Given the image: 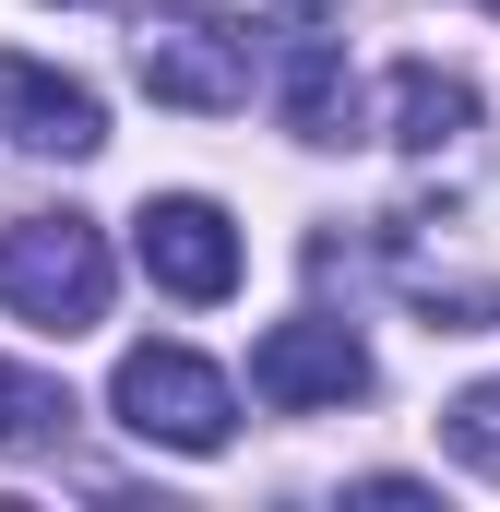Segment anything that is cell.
Here are the masks:
<instances>
[{"label": "cell", "instance_id": "cell-1", "mask_svg": "<svg viewBox=\"0 0 500 512\" xmlns=\"http://www.w3.org/2000/svg\"><path fill=\"white\" fill-rule=\"evenodd\" d=\"M108 227L96 215H12L0 227V310L36 334H84L108 322Z\"/></svg>", "mask_w": 500, "mask_h": 512}, {"label": "cell", "instance_id": "cell-2", "mask_svg": "<svg viewBox=\"0 0 500 512\" xmlns=\"http://www.w3.org/2000/svg\"><path fill=\"white\" fill-rule=\"evenodd\" d=\"M108 417H120L131 441H155V453H227L239 393H227L215 358H191V346H131L120 370H108Z\"/></svg>", "mask_w": 500, "mask_h": 512}, {"label": "cell", "instance_id": "cell-3", "mask_svg": "<svg viewBox=\"0 0 500 512\" xmlns=\"http://www.w3.org/2000/svg\"><path fill=\"white\" fill-rule=\"evenodd\" d=\"M131 72H143V96H155V108L215 120V108H239V96H250L262 48H250V24H227V12H155V24H143V48H131Z\"/></svg>", "mask_w": 500, "mask_h": 512}, {"label": "cell", "instance_id": "cell-4", "mask_svg": "<svg viewBox=\"0 0 500 512\" xmlns=\"http://www.w3.org/2000/svg\"><path fill=\"white\" fill-rule=\"evenodd\" d=\"M131 262H143L167 298L215 310V298L239 286V227H227V203H203V191H155V203L131 215Z\"/></svg>", "mask_w": 500, "mask_h": 512}, {"label": "cell", "instance_id": "cell-5", "mask_svg": "<svg viewBox=\"0 0 500 512\" xmlns=\"http://www.w3.org/2000/svg\"><path fill=\"white\" fill-rule=\"evenodd\" d=\"M250 393L286 405V417H310V405H358V393H370V346H358L346 322L298 310V322H274V334L250 346Z\"/></svg>", "mask_w": 500, "mask_h": 512}, {"label": "cell", "instance_id": "cell-6", "mask_svg": "<svg viewBox=\"0 0 500 512\" xmlns=\"http://www.w3.org/2000/svg\"><path fill=\"white\" fill-rule=\"evenodd\" d=\"M0 143H24V155H96L108 143V108H96V84L0 48Z\"/></svg>", "mask_w": 500, "mask_h": 512}, {"label": "cell", "instance_id": "cell-7", "mask_svg": "<svg viewBox=\"0 0 500 512\" xmlns=\"http://www.w3.org/2000/svg\"><path fill=\"white\" fill-rule=\"evenodd\" d=\"M286 131L298 143H370V84L346 72V48H322V36L286 48Z\"/></svg>", "mask_w": 500, "mask_h": 512}, {"label": "cell", "instance_id": "cell-8", "mask_svg": "<svg viewBox=\"0 0 500 512\" xmlns=\"http://www.w3.org/2000/svg\"><path fill=\"white\" fill-rule=\"evenodd\" d=\"M477 131V84H453L441 60H393V143L405 155H441Z\"/></svg>", "mask_w": 500, "mask_h": 512}, {"label": "cell", "instance_id": "cell-9", "mask_svg": "<svg viewBox=\"0 0 500 512\" xmlns=\"http://www.w3.org/2000/svg\"><path fill=\"white\" fill-rule=\"evenodd\" d=\"M72 393L48 382V370H24V358H0V453H60L72 441Z\"/></svg>", "mask_w": 500, "mask_h": 512}, {"label": "cell", "instance_id": "cell-10", "mask_svg": "<svg viewBox=\"0 0 500 512\" xmlns=\"http://www.w3.org/2000/svg\"><path fill=\"white\" fill-rule=\"evenodd\" d=\"M441 453H453V465H477V477L500 489V382H465L453 405H441Z\"/></svg>", "mask_w": 500, "mask_h": 512}, {"label": "cell", "instance_id": "cell-11", "mask_svg": "<svg viewBox=\"0 0 500 512\" xmlns=\"http://www.w3.org/2000/svg\"><path fill=\"white\" fill-rule=\"evenodd\" d=\"M60 12H84V0H60Z\"/></svg>", "mask_w": 500, "mask_h": 512}, {"label": "cell", "instance_id": "cell-12", "mask_svg": "<svg viewBox=\"0 0 500 512\" xmlns=\"http://www.w3.org/2000/svg\"><path fill=\"white\" fill-rule=\"evenodd\" d=\"M489 12H500V0H489Z\"/></svg>", "mask_w": 500, "mask_h": 512}]
</instances>
